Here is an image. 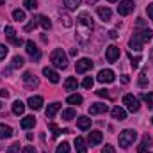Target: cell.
Here are the masks:
<instances>
[{"label": "cell", "instance_id": "obj_1", "mask_svg": "<svg viewBox=\"0 0 153 153\" xmlns=\"http://www.w3.org/2000/svg\"><path fill=\"white\" fill-rule=\"evenodd\" d=\"M76 22H78V39H80V43H85V41H84V36H89L87 32H91V30L94 29V25H93V18L89 16V13L84 11V13L78 14Z\"/></svg>", "mask_w": 153, "mask_h": 153}, {"label": "cell", "instance_id": "obj_2", "mask_svg": "<svg viewBox=\"0 0 153 153\" xmlns=\"http://www.w3.org/2000/svg\"><path fill=\"white\" fill-rule=\"evenodd\" d=\"M153 38V32L150 29H144V30H141V32H135L132 38H130V48H134V50H143V45L144 43H148L150 39Z\"/></svg>", "mask_w": 153, "mask_h": 153}, {"label": "cell", "instance_id": "obj_3", "mask_svg": "<svg viewBox=\"0 0 153 153\" xmlns=\"http://www.w3.org/2000/svg\"><path fill=\"white\" fill-rule=\"evenodd\" d=\"M50 61H52V64L55 68H62L64 70L68 66V57H66V53H64L62 48H55L52 52V55H50Z\"/></svg>", "mask_w": 153, "mask_h": 153}, {"label": "cell", "instance_id": "obj_4", "mask_svg": "<svg viewBox=\"0 0 153 153\" xmlns=\"http://www.w3.org/2000/svg\"><path fill=\"white\" fill-rule=\"evenodd\" d=\"M135 139H137V132L135 130H123L119 134V146L121 148H128L130 144H134Z\"/></svg>", "mask_w": 153, "mask_h": 153}, {"label": "cell", "instance_id": "obj_5", "mask_svg": "<svg viewBox=\"0 0 153 153\" xmlns=\"http://www.w3.org/2000/svg\"><path fill=\"white\" fill-rule=\"evenodd\" d=\"M123 105H126V109L130 111V112H137L139 111V100L134 96V94H125L123 96Z\"/></svg>", "mask_w": 153, "mask_h": 153}, {"label": "cell", "instance_id": "obj_6", "mask_svg": "<svg viewBox=\"0 0 153 153\" xmlns=\"http://www.w3.org/2000/svg\"><path fill=\"white\" fill-rule=\"evenodd\" d=\"M134 9H135L134 0H121L119 5H117V13H119V16H128Z\"/></svg>", "mask_w": 153, "mask_h": 153}, {"label": "cell", "instance_id": "obj_7", "mask_svg": "<svg viewBox=\"0 0 153 153\" xmlns=\"http://www.w3.org/2000/svg\"><path fill=\"white\" fill-rule=\"evenodd\" d=\"M91 68H93V61H91V59H87V57H84V59L76 61V64H75L76 73H85V71H87V70H91Z\"/></svg>", "mask_w": 153, "mask_h": 153}, {"label": "cell", "instance_id": "obj_8", "mask_svg": "<svg viewBox=\"0 0 153 153\" xmlns=\"http://www.w3.org/2000/svg\"><path fill=\"white\" fill-rule=\"evenodd\" d=\"M114 71L112 70H102L98 76H96V80L98 82H102V84H111V82H114Z\"/></svg>", "mask_w": 153, "mask_h": 153}, {"label": "cell", "instance_id": "obj_9", "mask_svg": "<svg viewBox=\"0 0 153 153\" xmlns=\"http://www.w3.org/2000/svg\"><path fill=\"white\" fill-rule=\"evenodd\" d=\"M25 46H27V48H25V50H27V53H29L34 61H39V59H41V52H39V48L36 46V43H34V41H27V43H25Z\"/></svg>", "mask_w": 153, "mask_h": 153}, {"label": "cell", "instance_id": "obj_10", "mask_svg": "<svg viewBox=\"0 0 153 153\" xmlns=\"http://www.w3.org/2000/svg\"><path fill=\"white\" fill-rule=\"evenodd\" d=\"M22 78H23V84H25L29 89H34V87H38L39 85V80L36 78V75H32L30 71H25Z\"/></svg>", "mask_w": 153, "mask_h": 153}, {"label": "cell", "instance_id": "obj_11", "mask_svg": "<svg viewBox=\"0 0 153 153\" xmlns=\"http://www.w3.org/2000/svg\"><path fill=\"white\" fill-rule=\"evenodd\" d=\"M105 57H107V61H109V62H116V61L119 59V48H117L116 45H111V46H107Z\"/></svg>", "mask_w": 153, "mask_h": 153}, {"label": "cell", "instance_id": "obj_12", "mask_svg": "<svg viewBox=\"0 0 153 153\" xmlns=\"http://www.w3.org/2000/svg\"><path fill=\"white\" fill-rule=\"evenodd\" d=\"M107 111H109V105H105V103H93V105L89 107V114L91 116L103 114V112H107Z\"/></svg>", "mask_w": 153, "mask_h": 153}, {"label": "cell", "instance_id": "obj_13", "mask_svg": "<svg viewBox=\"0 0 153 153\" xmlns=\"http://www.w3.org/2000/svg\"><path fill=\"white\" fill-rule=\"evenodd\" d=\"M102 139H103V134H102L100 130H93V132L89 134V137H87V141H89V144H91V146L100 144V143H102Z\"/></svg>", "mask_w": 153, "mask_h": 153}, {"label": "cell", "instance_id": "obj_14", "mask_svg": "<svg viewBox=\"0 0 153 153\" xmlns=\"http://www.w3.org/2000/svg\"><path fill=\"white\" fill-rule=\"evenodd\" d=\"M43 75L46 76L52 84H57V82H59V73H57V71H53L52 68H43Z\"/></svg>", "mask_w": 153, "mask_h": 153}, {"label": "cell", "instance_id": "obj_15", "mask_svg": "<svg viewBox=\"0 0 153 153\" xmlns=\"http://www.w3.org/2000/svg\"><path fill=\"white\" fill-rule=\"evenodd\" d=\"M27 103H29V107H30L32 111H39V109L43 107V98H41V96H30Z\"/></svg>", "mask_w": 153, "mask_h": 153}, {"label": "cell", "instance_id": "obj_16", "mask_svg": "<svg viewBox=\"0 0 153 153\" xmlns=\"http://www.w3.org/2000/svg\"><path fill=\"white\" fill-rule=\"evenodd\" d=\"M76 126H78L80 130H89V128H91V119H89L87 116H80V117L76 119Z\"/></svg>", "mask_w": 153, "mask_h": 153}, {"label": "cell", "instance_id": "obj_17", "mask_svg": "<svg viewBox=\"0 0 153 153\" xmlns=\"http://www.w3.org/2000/svg\"><path fill=\"white\" fill-rule=\"evenodd\" d=\"M20 125H22L23 130H29V128H32V126L36 125V117H34V116H25Z\"/></svg>", "mask_w": 153, "mask_h": 153}, {"label": "cell", "instance_id": "obj_18", "mask_svg": "<svg viewBox=\"0 0 153 153\" xmlns=\"http://www.w3.org/2000/svg\"><path fill=\"white\" fill-rule=\"evenodd\" d=\"M98 16H100L103 22H111L112 13H111V9H109V7H98Z\"/></svg>", "mask_w": 153, "mask_h": 153}, {"label": "cell", "instance_id": "obj_19", "mask_svg": "<svg viewBox=\"0 0 153 153\" xmlns=\"http://www.w3.org/2000/svg\"><path fill=\"white\" fill-rule=\"evenodd\" d=\"M76 87H78L76 78L75 76H68L66 82H64V89H66V91H76Z\"/></svg>", "mask_w": 153, "mask_h": 153}, {"label": "cell", "instance_id": "obj_20", "mask_svg": "<svg viewBox=\"0 0 153 153\" xmlns=\"http://www.w3.org/2000/svg\"><path fill=\"white\" fill-rule=\"evenodd\" d=\"M61 109V103H50L48 107H46V111H45V114H46V117H53V116L57 114V111Z\"/></svg>", "mask_w": 153, "mask_h": 153}, {"label": "cell", "instance_id": "obj_21", "mask_svg": "<svg viewBox=\"0 0 153 153\" xmlns=\"http://www.w3.org/2000/svg\"><path fill=\"white\" fill-rule=\"evenodd\" d=\"M112 117L117 119V121L126 119V112H125V109H121V107H114V109H112Z\"/></svg>", "mask_w": 153, "mask_h": 153}, {"label": "cell", "instance_id": "obj_22", "mask_svg": "<svg viewBox=\"0 0 153 153\" xmlns=\"http://www.w3.org/2000/svg\"><path fill=\"white\" fill-rule=\"evenodd\" d=\"M23 111H25V105H23V102H22V100H16V102L13 103V114L22 116V114H23Z\"/></svg>", "mask_w": 153, "mask_h": 153}, {"label": "cell", "instance_id": "obj_23", "mask_svg": "<svg viewBox=\"0 0 153 153\" xmlns=\"http://www.w3.org/2000/svg\"><path fill=\"white\" fill-rule=\"evenodd\" d=\"M13 135V128L7 125H0V139H7Z\"/></svg>", "mask_w": 153, "mask_h": 153}, {"label": "cell", "instance_id": "obj_24", "mask_svg": "<svg viewBox=\"0 0 153 153\" xmlns=\"http://www.w3.org/2000/svg\"><path fill=\"white\" fill-rule=\"evenodd\" d=\"M75 148L78 153H87V148H85V143H84V139L82 137H76L75 139Z\"/></svg>", "mask_w": 153, "mask_h": 153}, {"label": "cell", "instance_id": "obj_25", "mask_svg": "<svg viewBox=\"0 0 153 153\" xmlns=\"http://www.w3.org/2000/svg\"><path fill=\"white\" fill-rule=\"evenodd\" d=\"M70 105H80L82 102H84V98L80 96V94H71V96H68V100H66Z\"/></svg>", "mask_w": 153, "mask_h": 153}, {"label": "cell", "instance_id": "obj_26", "mask_svg": "<svg viewBox=\"0 0 153 153\" xmlns=\"http://www.w3.org/2000/svg\"><path fill=\"white\" fill-rule=\"evenodd\" d=\"M39 25H41L45 30H50V29H52V22H50V18H46V16H39Z\"/></svg>", "mask_w": 153, "mask_h": 153}, {"label": "cell", "instance_id": "obj_27", "mask_svg": "<svg viewBox=\"0 0 153 153\" xmlns=\"http://www.w3.org/2000/svg\"><path fill=\"white\" fill-rule=\"evenodd\" d=\"M75 116H76L75 109H66V111L62 112V119H64V121H71Z\"/></svg>", "mask_w": 153, "mask_h": 153}, {"label": "cell", "instance_id": "obj_28", "mask_svg": "<svg viewBox=\"0 0 153 153\" xmlns=\"http://www.w3.org/2000/svg\"><path fill=\"white\" fill-rule=\"evenodd\" d=\"M25 64V61H23V57H20V55H16V57H13V62H11V68H22Z\"/></svg>", "mask_w": 153, "mask_h": 153}, {"label": "cell", "instance_id": "obj_29", "mask_svg": "<svg viewBox=\"0 0 153 153\" xmlns=\"http://www.w3.org/2000/svg\"><path fill=\"white\" fill-rule=\"evenodd\" d=\"M148 144H152V139H150V137L146 135V137H144V141H143V143L139 144L137 152H139V153H146V146H148Z\"/></svg>", "mask_w": 153, "mask_h": 153}, {"label": "cell", "instance_id": "obj_30", "mask_svg": "<svg viewBox=\"0 0 153 153\" xmlns=\"http://www.w3.org/2000/svg\"><path fill=\"white\" fill-rule=\"evenodd\" d=\"M80 2H82V0H64V5H66L70 11H73V9H76V7L80 5Z\"/></svg>", "mask_w": 153, "mask_h": 153}, {"label": "cell", "instance_id": "obj_31", "mask_svg": "<svg viewBox=\"0 0 153 153\" xmlns=\"http://www.w3.org/2000/svg\"><path fill=\"white\" fill-rule=\"evenodd\" d=\"M13 18H14L16 22H23V20H25V13H23L22 9H14V11H13Z\"/></svg>", "mask_w": 153, "mask_h": 153}, {"label": "cell", "instance_id": "obj_32", "mask_svg": "<svg viewBox=\"0 0 153 153\" xmlns=\"http://www.w3.org/2000/svg\"><path fill=\"white\" fill-rule=\"evenodd\" d=\"M143 100L146 102L148 109H153V93H144L143 94Z\"/></svg>", "mask_w": 153, "mask_h": 153}, {"label": "cell", "instance_id": "obj_33", "mask_svg": "<svg viewBox=\"0 0 153 153\" xmlns=\"http://www.w3.org/2000/svg\"><path fill=\"white\" fill-rule=\"evenodd\" d=\"M48 128L52 130V135H53V137H59V135L62 134V130H61V128H59L55 123H50V125H48Z\"/></svg>", "mask_w": 153, "mask_h": 153}, {"label": "cell", "instance_id": "obj_34", "mask_svg": "<svg viewBox=\"0 0 153 153\" xmlns=\"http://www.w3.org/2000/svg\"><path fill=\"white\" fill-rule=\"evenodd\" d=\"M38 23H39V18H32V22L25 25V32H30V30H34V29L38 27Z\"/></svg>", "mask_w": 153, "mask_h": 153}, {"label": "cell", "instance_id": "obj_35", "mask_svg": "<svg viewBox=\"0 0 153 153\" xmlns=\"http://www.w3.org/2000/svg\"><path fill=\"white\" fill-rule=\"evenodd\" d=\"M55 153H70V144H68V143H61V144L57 146Z\"/></svg>", "mask_w": 153, "mask_h": 153}, {"label": "cell", "instance_id": "obj_36", "mask_svg": "<svg viewBox=\"0 0 153 153\" xmlns=\"http://www.w3.org/2000/svg\"><path fill=\"white\" fill-rule=\"evenodd\" d=\"M23 5H25V9H29V11H34V9L38 7L36 0H23Z\"/></svg>", "mask_w": 153, "mask_h": 153}, {"label": "cell", "instance_id": "obj_37", "mask_svg": "<svg viewBox=\"0 0 153 153\" xmlns=\"http://www.w3.org/2000/svg\"><path fill=\"white\" fill-rule=\"evenodd\" d=\"M14 34H16V32H14V29H13V27H5V36H7V39H9L11 43L16 39V38H14Z\"/></svg>", "mask_w": 153, "mask_h": 153}, {"label": "cell", "instance_id": "obj_38", "mask_svg": "<svg viewBox=\"0 0 153 153\" xmlns=\"http://www.w3.org/2000/svg\"><path fill=\"white\" fill-rule=\"evenodd\" d=\"M61 23H62L64 27H71V25H73V22H71V18H70L68 14H62V16H61Z\"/></svg>", "mask_w": 153, "mask_h": 153}, {"label": "cell", "instance_id": "obj_39", "mask_svg": "<svg viewBox=\"0 0 153 153\" xmlns=\"http://www.w3.org/2000/svg\"><path fill=\"white\" fill-rule=\"evenodd\" d=\"M93 84H94V78H93V76H85V78H84V82H82V85H84L85 89H91V87H93Z\"/></svg>", "mask_w": 153, "mask_h": 153}, {"label": "cell", "instance_id": "obj_40", "mask_svg": "<svg viewBox=\"0 0 153 153\" xmlns=\"http://www.w3.org/2000/svg\"><path fill=\"white\" fill-rule=\"evenodd\" d=\"M139 85H141V87H146V85H148V76H146V71H143V73L139 75Z\"/></svg>", "mask_w": 153, "mask_h": 153}, {"label": "cell", "instance_id": "obj_41", "mask_svg": "<svg viewBox=\"0 0 153 153\" xmlns=\"http://www.w3.org/2000/svg\"><path fill=\"white\" fill-rule=\"evenodd\" d=\"M7 52H9V48H7L5 45H0V61H2V59H5Z\"/></svg>", "mask_w": 153, "mask_h": 153}, {"label": "cell", "instance_id": "obj_42", "mask_svg": "<svg viewBox=\"0 0 153 153\" xmlns=\"http://www.w3.org/2000/svg\"><path fill=\"white\" fill-rule=\"evenodd\" d=\"M96 94H98L100 98H109V91H107V89H98Z\"/></svg>", "mask_w": 153, "mask_h": 153}, {"label": "cell", "instance_id": "obj_43", "mask_svg": "<svg viewBox=\"0 0 153 153\" xmlns=\"http://www.w3.org/2000/svg\"><path fill=\"white\" fill-rule=\"evenodd\" d=\"M18 150H20V144H18V143H14L13 146H9L7 153H18Z\"/></svg>", "mask_w": 153, "mask_h": 153}, {"label": "cell", "instance_id": "obj_44", "mask_svg": "<svg viewBox=\"0 0 153 153\" xmlns=\"http://www.w3.org/2000/svg\"><path fill=\"white\" fill-rule=\"evenodd\" d=\"M102 153H116V150L111 146V144H105V148L102 150Z\"/></svg>", "mask_w": 153, "mask_h": 153}, {"label": "cell", "instance_id": "obj_45", "mask_svg": "<svg viewBox=\"0 0 153 153\" xmlns=\"http://www.w3.org/2000/svg\"><path fill=\"white\" fill-rule=\"evenodd\" d=\"M146 13H148V16H150V20L153 22V4H148V7H146Z\"/></svg>", "mask_w": 153, "mask_h": 153}, {"label": "cell", "instance_id": "obj_46", "mask_svg": "<svg viewBox=\"0 0 153 153\" xmlns=\"http://www.w3.org/2000/svg\"><path fill=\"white\" fill-rule=\"evenodd\" d=\"M130 61H132V66H134V68H137V66H139V62H141V57H130Z\"/></svg>", "mask_w": 153, "mask_h": 153}, {"label": "cell", "instance_id": "obj_47", "mask_svg": "<svg viewBox=\"0 0 153 153\" xmlns=\"http://www.w3.org/2000/svg\"><path fill=\"white\" fill-rule=\"evenodd\" d=\"M22 153H36V148H34V146H25V148L22 150Z\"/></svg>", "mask_w": 153, "mask_h": 153}, {"label": "cell", "instance_id": "obj_48", "mask_svg": "<svg viewBox=\"0 0 153 153\" xmlns=\"http://www.w3.org/2000/svg\"><path fill=\"white\" fill-rule=\"evenodd\" d=\"M117 36H119V34H117L116 30H109V38L111 39H117Z\"/></svg>", "mask_w": 153, "mask_h": 153}, {"label": "cell", "instance_id": "obj_49", "mask_svg": "<svg viewBox=\"0 0 153 153\" xmlns=\"http://www.w3.org/2000/svg\"><path fill=\"white\" fill-rule=\"evenodd\" d=\"M0 96H2V98H7V96H9V91H7V89H0Z\"/></svg>", "mask_w": 153, "mask_h": 153}, {"label": "cell", "instance_id": "obj_50", "mask_svg": "<svg viewBox=\"0 0 153 153\" xmlns=\"http://www.w3.org/2000/svg\"><path fill=\"white\" fill-rule=\"evenodd\" d=\"M121 82H123V84H128V82H130V76H128V75H123V76H121Z\"/></svg>", "mask_w": 153, "mask_h": 153}, {"label": "cell", "instance_id": "obj_51", "mask_svg": "<svg viewBox=\"0 0 153 153\" xmlns=\"http://www.w3.org/2000/svg\"><path fill=\"white\" fill-rule=\"evenodd\" d=\"M76 53H78V48H71V50H70V55H73V57H75Z\"/></svg>", "mask_w": 153, "mask_h": 153}, {"label": "cell", "instance_id": "obj_52", "mask_svg": "<svg viewBox=\"0 0 153 153\" xmlns=\"http://www.w3.org/2000/svg\"><path fill=\"white\" fill-rule=\"evenodd\" d=\"M89 4H96V0H89Z\"/></svg>", "mask_w": 153, "mask_h": 153}, {"label": "cell", "instance_id": "obj_53", "mask_svg": "<svg viewBox=\"0 0 153 153\" xmlns=\"http://www.w3.org/2000/svg\"><path fill=\"white\" fill-rule=\"evenodd\" d=\"M107 2H112V4H114V2H117V0H107Z\"/></svg>", "mask_w": 153, "mask_h": 153}, {"label": "cell", "instance_id": "obj_54", "mask_svg": "<svg viewBox=\"0 0 153 153\" xmlns=\"http://www.w3.org/2000/svg\"><path fill=\"white\" fill-rule=\"evenodd\" d=\"M0 5H4V0H0Z\"/></svg>", "mask_w": 153, "mask_h": 153}, {"label": "cell", "instance_id": "obj_55", "mask_svg": "<svg viewBox=\"0 0 153 153\" xmlns=\"http://www.w3.org/2000/svg\"><path fill=\"white\" fill-rule=\"evenodd\" d=\"M0 109H2V103H0Z\"/></svg>", "mask_w": 153, "mask_h": 153}, {"label": "cell", "instance_id": "obj_56", "mask_svg": "<svg viewBox=\"0 0 153 153\" xmlns=\"http://www.w3.org/2000/svg\"><path fill=\"white\" fill-rule=\"evenodd\" d=\"M152 123H153V117H152Z\"/></svg>", "mask_w": 153, "mask_h": 153}]
</instances>
